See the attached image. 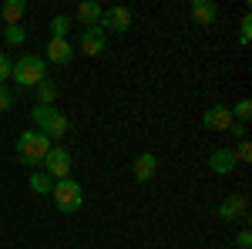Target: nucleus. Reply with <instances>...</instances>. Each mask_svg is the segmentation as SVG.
<instances>
[{
	"label": "nucleus",
	"mask_w": 252,
	"mask_h": 249,
	"mask_svg": "<svg viewBox=\"0 0 252 249\" xmlns=\"http://www.w3.org/2000/svg\"><path fill=\"white\" fill-rule=\"evenodd\" d=\"M10 68H14V61H10L7 54H3V51H0V84L10 77Z\"/></svg>",
	"instance_id": "nucleus-23"
},
{
	"label": "nucleus",
	"mask_w": 252,
	"mask_h": 249,
	"mask_svg": "<svg viewBox=\"0 0 252 249\" xmlns=\"http://www.w3.org/2000/svg\"><path fill=\"white\" fill-rule=\"evenodd\" d=\"M131 172H135V182H152L158 172V158L152 152H141L135 155V162H131Z\"/></svg>",
	"instance_id": "nucleus-10"
},
{
	"label": "nucleus",
	"mask_w": 252,
	"mask_h": 249,
	"mask_svg": "<svg viewBox=\"0 0 252 249\" xmlns=\"http://www.w3.org/2000/svg\"><path fill=\"white\" fill-rule=\"evenodd\" d=\"M249 40H252V17L246 14L242 24H239V44H242V47H249Z\"/></svg>",
	"instance_id": "nucleus-21"
},
{
	"label": "nucleus",
	"mask_w": 252,
	"mask_h": 249,
	"mask_svg": "<svg viewBox=\"0 0 252 249\" xmlns=\"http://www.w3.org/2000/svg\"><path fill=\"white\" fill-rule=\"evenodd\" d=\"M3 40H7V44H14V47H20V44H24V40H27V34H24V27H3Z\"/></svg>",
	"instance_id": "nucleus-20"
},
{
	"label": "nucleus",
	"mask_w": 252,
	"mask_h": 249,
	"mask_svg": "<svg viewBox=\"0 0 252 249\" xmlns=\"http://www.w3.org/2000/svg\"><path fill=\"white\" fill-rule=\"evenodd\" d=\"M246 215H249V199H246L242 192L225 195V199L219 202V219H225V222H232V219H246Z\"/></svg>",
	"instance_id": "nucleus-7"
},
{
	"label": "nucleus",
	"mask_w": 252,
	"mask_h": 249,
	"mask_svg": "<svg viewBox=\"0 0 252 249\" xmlns=\"http://www.w3.org/2000/svg\"><path fill=\"white\" fill-rule=\"evenodd\" d=\"M10 105H14V98H10V91L0 84V111H10Z\"/></svg>",
	"instance_id": "nucleus-25"
},
{
	"label": "nucleus",
	"mask_w": 252,
	"mask_h": 249,
	"mask_svg": "<svg viewBox=\"0 0 252 249\" xmlns=\"http://www.w3.org/2000/svg\"><path fill=\"white\" fill-rule=\"evenodd\" d=\"M235 165H239V162H235L232 148H215V152L209 155V169H212L215 175H229Z\"/></svg>",
	"instance_id": "nucleus-11"
},
{
	"label": "nucleus",
	"mask_w": 252,
	"mask_h": 249,
	"mask_svg": "<svg viewBox=\"0 0 252 249\" xmlns=\"http://www.w3.org/2000/svg\"><path fill=\"white\" fill-rule=\"evenodd\" d=\"M235 246H239V249H252V232L242 229L239 236H235Z\"/></svg>",
	"instance_id": "nucleus-24"
},
{
	"label": "nucleus",
	"mask_w": 252,
	"mask_h": 249,
	"mask_svg": "<svg viewBox=\"0 0 252 249\" xmlns=\"http://www.w3.org/2000/svg\"><path fill=\"white\" fill-rule=\"evenodd\" d=\"M71 40H54L51 37V44H47V61H54V64H71Z\"/></svg>",
	"instance_id": "nucleus-14"
},
{
	"label": "nucleus",
	"mask_w": 252,
	"mask_h": 249,
	"mask_svg": "<svg viewBox=\"0 0 252 249\" xmlns=\"http://www.w3.org/2000/svg\"><path fill=\"white\" fill-rule=\"evenodd\" d=\"M47 152H51V138H47V135H40L37 128L20 132V138H17V158L24 162V165H40Z\"/></svg>",
	"instance_id": "nucleus-2"
},
{
	"label": "nucleus",
	"mask_w": 252,
	"mask_h": 249,
	"mask_svg": "<svg viewBox=\"0 0 252 249\" xmlns=\"http://www.w3.org/2000/svg\"><path fill=\"white\" fill-rule=\"evenodd\" d=\"M24 14H27V0H7V3L0 7V17H3L7 27H17Z\"/></svg>",
	"instance_id": "nucleus-13"
},
{
	"label": "nucleus",
	"mask_w": 252,
	"mask_h": 249,
	"mask_svg": "<svg viewBox=\"0 0 252 249\" xmlns=\"http://www.w3.org/2000/svg\"><path fill=\"white\" fill-rule=\"evenodd\" d=\"M78 20L84 24V27H97V24H101V7H97L94 0L78 3Z\"/></svg>",
	"instance_id": "nucleus-15"
},
{
	"label": "nucleus",
	"mask_w": 252,
	"mask_h": 249,
	"mask_svg": "<svg viewBox=\"0 0 252 249\" xmlns=\"http://www.w3.org/2000/svg\"><path fill=\"white\" fill-rule=\"evenodd\" d=\"M40 165H44V172L58 182V178H71V165H74V158H71V152H67L64 145H51V152L44 155Z\"/></svg>",
	"instance_id": "nucleus-5"
},
{
	"label": "nucleus",
	"mask_w": 252,
	"mask_h": 249,
	"mask_svg": "<svg viewBox=\"0 0 252 249\" xmlns=\"http://www.w3.org/2000/svg\"><path fill=\"white\" fill-rule=\"evenodd\" d=\"M229 111H232V121H239V125H246V121L252 118V101H249V98H242V101H239L235 108H229Z\"/></svg>",
	"instance_id": "nucleus-19"
},
{
	"label": "nucleus",
	"mask_w": 252,
	"mask_h": 249,
	"mask_svg": "<svg viewBox=\"0 0 252 249\" xmlns=\"http://www.w3.org/2000/svg\"><path fill=\"white\" fill-rule=\"evenodd\" d=\"M202 125H205L209 132H229V125H232V111H229L225 105H212V108H205Z\"/></svg>",
	"instance_id": "nucleus-9"
},
{
	"label": "nucleus",
	"mask_w": 252,
	"mask_h": 249,
	"mask_svg": "<svg viewBox=\"0 0 252 249\" xmlns=\"http://www.w3.org/2000/svg\"><path fill=\"white\" fill-rule=\"evenodd\" d=\"M232 155H235V162H249V158H252L249 138H239V148H232Z\"/></svg>",
	"instance_id": "nucleus-22"
},
{
	"label": "nucleus",
	"mask_w": 252,
	"mask_h": 249,
	"mask_svg": "<svg viewBox=\"0 0 252 249\" xmlns=\"http://www.w3.org/2000/svg\"><path fill=\"white\" fill-rule=\"evenodd\" d=\"M67 31H71V17L58 14V17L51 20V34H54V40H67Z\"/></svg>",
	"instance_id": "nucleus-18"
},
{
	"label": "nucleus",
	"mask_w": 252,
	"mask_h": 249,
	"mask_svg": "<svg viewBox=\"0 0 252 249\" xmlns=\"http://www.w3.org/2000/svg\"><path fill=\"white\" fill-rule=\"evenodd\" d=\"M51 195H54L58 209H61V212H67V215H71V212H78L81 206H84V189H81L74 178H58Z\"/></svg>",
	"instance_id": "nucleus-4"
},
{
	"label": "nucleus",
	"mask_w": 252,
	"mask_h": 249,
	"mask_svg": "<svg viewBox=\"0 0 252 249\" xmlns=\"http://www.w3.org/2000/svg\"><path fill=\"white\" fill-rule=\"evenodd\" d=\"M31 118H34V128H37L40 135H47L51 142H54V138H64V135L71 132V118L61 115L54 105H37V108L31 111Z\"/></svg>",
	"instance_id": "nucleus-1"
},
{
	"label": "nucleus",
	"mask_w": 252,
	"mask_h": 249,
	"mask_svg": "<svg viewBox=\"0 0 252 249\" xmlns=\"http://www.w3.org/2000/svg\"><path fill=\"white\" fill-rule=\"evenodd\" d=\"M10 77L17 81L20 88H37L40 81L47 77V71H44V61H40L37 54H24V58L14 61V68H10Z\"/></svg>",
	"instance_id": "nucleus-3"
},
{
	"label": "nucleus",
	"mask_w": 252,
	"mask_h": 249,
	"mask_svg": "<svg viewBox=\"0 0 252 249\" xmlns=\"http://www.w3.org/2000/svg\"><path fill=\"white\" fill-rule=\"evenodd\" d=\"M104 34H125L131 27V10L128 7H108L101 10V24H97Z\"/></svg>",
	"instance_id": "nucleus-6"
},
{
	"label": "nucleus",
	"mask_w": 252,
	"mask_h": 249,
	"mask_svg": "<svg viewBox=\"0 0 252 249\" xmlns=\"http://www.w3.org/2000/svg\"><path fill=\"white\" fill-rule=\"evenodd\" d=\"M104 47H108V34L101 27H84V34H81V54L97 58V54H104Z\"/></svg>",
	"instance_id": "nucleus-8"
},
{
	"label": "nucleus",
	"mask_w": 252,
	"mask_h": 249,
	"mask_svg": "<svg viewBox=\"0 0 252 249\" xmlns=\"http://www.w3.org/2000/svg\"><path fill=\"white\" fill-rule=\"evenodd\" d=\"M192 17H195V24L209 27V24H215V17H219V7H215L212 0H192Z\"/></svg>",
	"instance_id": "nucleus-12"
},
{
	"label": "nucleus",
	"mask_w": 252,
	"mask_h": 249,
	"mask_svg": "<svg viewBox=\"0 0 252 249\" xmlns=\"http://www.w3.org/2000/svg\"><path fill=\"white\" fill-rule=\"evenodd\" d=\"M34 91H37V101H40V105H54V101H58V84H54L51 77H44Z\"/></svg>",
	"instance_id": "nucleus-16"
},
{
	"label": "nucleus",
	"mask_w": 252,
	"mask_h": 249,
	"mask_svg": "<svg viewBox=\"0 0 252 249\" xmlns=\"http://www.w3.org/2000/svg\"><path fill=\"white\" fill-rule=\"evenodd\" d=\"M31 189L37 192V195H51V192H54V178L47 172H34L31 175Z\"/></svg>",
	"instance_id": "nucleus-17"
},
{
	"label": "nucleus",
	"mask_w": 252,
	"mask_h": 249,
	"mask_svg": "<svg viewBox=\"0 0 252 249\" xmlns=\"http://www.w3.org/2000/svg\"><path fill=\"white\" fill-rule=\"evenodd\" d=\"M229 128H232V135H239V138H246V125H239V121H232Z\"/></svg>",
	"instance_id": "nucleus-26"
}]
</instances>
